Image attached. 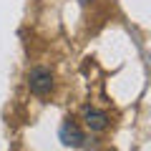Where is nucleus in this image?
Instances as JSON below:
<instances>
[{"instance_id": "1", "label": "nucleus", "mask_w": 151, "mask_h": 151, "mask_svg": "<svg viewBox=\"0 0 151 151\" xmlns=\"http://www.w3.org/2000/svg\"><path fill=\"white\" fill-rule=\"evenodd\" d=\"M28 88H30V93H35V96L50 93L53 91V73H50L45 65L30 68V73H28Z\"/></svg>"}, {"instance_id": "2", "label": "nucleus", "mask_w": 151, "mask_h": 151, "mask_svg": "<svg viewBox=\"0 0 151 151\" xmlns=\"http://www.w3.org/2000/svg\"><path fill=\"white\" fill-rule=\"evenodd\" d=\"M60 141H63L65 146H73V149H78V146H83L86 136H83V131L78 129V126H76L70 119H65L63 126H60Z\"/></svg>"}, {"instance_id": "3", "label": "nucleus", "mask_w": 151, "mask_h": 151, "mask_svg": "<svg viewBox=\"0 0 151 151\" xmlns=\"http://www.w3.org/2000/svg\"><path fill=\"white\" fill-rule=\"evenodd\" d=\"M83 121H86V126L91 131H103L108 126V113L106 111H98V108H86L83 111Z\"/></svg>"}, {"instance_id": "4", "label": "nucleus", "mask_w": 151, "mask_h": 151, "mask_svg": "<svg viewBox=\"0 0 151 151\" xmlns=\"http://www.w3.org/2000/svg\"><path fill=\"white\" fill-rule=\"evenodd\" d=\"M81 3H83V5H88V0H81Z\"/></svg>"}]
</instances>
